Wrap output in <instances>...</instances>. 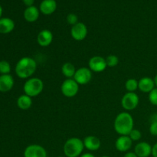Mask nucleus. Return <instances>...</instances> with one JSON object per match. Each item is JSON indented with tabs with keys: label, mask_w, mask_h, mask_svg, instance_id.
Masks as SVG:
<instances>
[{
	"label": "nucleus",
	"mask_w": 157,
	"mask_h": 157,
	"mask_svg": "<svg viewBox=\"0 0 157 157\" xmlns=\"http://www.w3.org/2000/svg\"><path fill=\"white\" fill-rule=\"evenodd\" d=\"M128 136H130L132 141L134 142V141H139L141 139V137H142V133H141V132L139 130L133 128Z\"/></svg>",
	"instance_id": "nucleus-25"
},
{
	"label": "nucleus",
	"mask_w": 157,
	"mask_h": 157,
	"mask_svg": "<svg viewBox=\"0 0 157 157\" xmlns=\"http://www.w3.org/2000/svg\"><path fill=\"white\" fill-rule=\"evenodd\" d=\"M61 91L66 98H74L79 91V84L74 78H67L61 84Z\"/></svg>",
	"instance_id": "nucleus-5"
},
{
	"label": "nucleus",
	"mask_w": 157,
	"mask_h": 157,
	"mask_svg": "<svg viewBox=\"0 0 157 157\" xmlns=\"http://www.w3.org/2000/svg\"><path fill=\"white\" fill-rule=\"evenodd\" d=\"M57 9L55 0H43L39 6V10L43 15H49L53 14Z\"/></svg>",
	"instance_id": "nucleus-17"
},
{
	"label": "nucleus",
	"mask_w": 157,
	"mask_h": 157,
	"mask_svg": "<svg viewBox=\"0 0 157 157\" xmlns=\"http://www.w3.org/2000/svg\"><path fill=\"white\" fill-rule=\"evenodd\" d=\"M71 35L75 41H83L87 35V28L83 22H78L71 29Z\"/></svg>",
	"instance_id": "nucleus-9"
},
{
	"label": "nucleus",
	"mask_w": 157,
	"mask_h": 157,
	"mask_svg": "<svg viewBox=\"0 0 157 157\" xmlns=\"http://www.w3.org/2000/svg\"><path fill=\"white\" fill-rule=\"evenodd\" d=\"M11 71V65L7 61H0V74L1 75H9Z\"/></svg>",
	"instance_id": "nucleus-23"
},
{
	"label": "nucleus",
	"mask_w": 157,
	"mask_h": 157,
	"mask_svg": "<svg viewBox=\"0 0 157 157\" xmlns=\"http://www.w3.org/2000/svg\"><path fill=\"white\" fill-rule=\"evenodd\" d=\"M53 34L48 29H43L37 36L38 44L41 47H48L53 41Z\"/></svg>",
	"instance_id": "nucleus-12"
},
{
	"label": "nucleus",
	"mask_w": 157,
	"mask_h": 157,
	"mask_svg": "<svg viewBox=\"0 0 157 157\" xmlns=\"http://www.w3.org/2000/svg\"><path fill=\"white\" fill-rule=\"evenodd\" d=\"M2 8L0 6V18H2Z\"/></svg>",
	"instance_id": "nucleus-35"
},
{
	"label": "nucleus",
	"mask_w": 157,
	"mask_h": 157,
	"mask_svg": "<svg viewBox=\"0 0 157 157\" xmlns=\"http://www.w3.org/2000/svg\"><path fill=\"white\" fill-rule=\"evenodd\" d=\"M45 149L38 144H31L24 150V157H47Z\"/></svg>",
	"instance_id": "nucleus-10"
},
{
	"label": "nucleus",
	"mask_w": 157,
	"mask_h": 157,
	"mask_svg": "<svg viewBox=\"0 0 157 157\" xmlns=\"http://www.w3.org/2000/svg\"><path fill=\"white\" fill-rule=\"evenodd\" d=\"M67 21L69 25H75L77 23L79 22V21H78V15H75V14L74 13L68 14L67 16Z\"/></svg>",
	"instance_id": "nucleus-27"
},
{
	"label": "nucleus",
	"mask_w": 157,
	"mask_h": 157,
	"mask_svg": "<svg viewBox=\"0 0 157 157\" xmlns=\"http://www.w3.org/2000/svg\"><path fill=\"white\" fill-rule=\"evenodd\" d=\"M149 101L153 105L157 106V87L149 93Z\"/></svg>",
	"instance_id": "nucleus-26"
},
{
	"label": "nucleus",
	"mask_w": 157,
	"mask_h": 157,
	"mask_svg": "<svg viewBox=\"0 0 157 157\" xmlns=\"http://www.w3.org/2000/svg\"><path fill=\"white\" fill-rule=\"evenodd\" d=\"M58 157H64V156H58Z\"/></svg>",
	"instance_id": "nucleus-37"
},
{
	"label": "nucleus",
	"mask_w": 157,
	"mask_h": 157,
	"mask_svg": "<svg viewBox=\"0 0 157 157\" xmlns=\"http://www.w3.org/2000/svg\"><path fill=\"white\" fill-rule=\"evenodd\" d=\"M133 127L134 121L128 112H121L115 118L113 128L120 136H128Z\"/></svg>",
	"instance_id": "nucleus-1"
},
{
	"label": "nucleus",
	"mask_w": 157,
	"mask_h": 157,
	"mask_svg": "<svg viewBox=\"0 0 157 157\" xmlns=\"http://www.w3.org/2000/svg\"><path fill=\"white\" fill-rule=\"evenodd\" d=\"M88 67L92 72L101 73L106 70L107 67L106 58L101 56H94L89 60Z\"/></svg>",
	"instance_id": "nucleus-8"
},
{
	"label": "nucleus",
	"mask_w": 157,
	"mask_h": 157,
	"mask_svg": "<svg viewBox=\"0 0 157 157\" xmlns=\"http://www.w3.org/2000/svg\"><path fill=\"white\" fill-rule=\"evenodd\" d=\"M61 72L66 78H73L76 72V69L73 64L66 62L61 67Z\"/></svg>",
	"instance_id": "nucleus-21"
},
{
	"label": "nucleus",
	"mask_w": 157,
	"mask_h": 157,
	"mask_svg": "<svg viewBox=\"0 0 157 157\" xmlns=\"http://www.w3.org/2000/svg\"><path fill=\"white\" fill-rule=\"evenodd\" d=\"M133 141L129 136H120L115 142V147L121 153L128 152L131 149Z\"/></svg>",
	"instance_id": "nucleus-11"
},
{
	"label": "nucleus",
	"mask_w": 157,
	"mask_h": 157,
	"mask_svg": "<svg viewBox=\"0 0 157 157\" xmlns=\"http://www.w3.org/2000/svg\"><path fill=\"white\" fill-rule=\"evenodd\" d=\"M101 157H110V156H102Z\"/></svg>",
	"instance_id": "nucleus-36"
},
{
	"label": "nucleus",
	"mask_w": 157,
	"mask_h": 157,
	"mask_svg": "<svg viewBox=\"0 0 157 157\" xmlns=\"http://www.w3.org/2000/svg\"><path fill=\"white\" fill-rule=\"evenodd\" d=\"M152 156L153 157H157V143L152 147Z\"/></svg>",
	"instance_id": "nucleus-30"
},
{
	"label": "nucleus",
	"mask_w": 157,
	"mask_h": 157,
	"mask_svg": "<svg viewBox=\"0 0 157 157\" xmlns=\"http://www.w3.org/2000/svg\"><path fill=\"white\" fill-rule=\"evenodd\" d=\"M84 148L89 151H97L101 148V142L98 137L95 136H87L83 140Z\"/></svg>",
	"instance_id": "nucleus-16"
},
{
	"label": "nucleus",
	"mask_w": 157,
	"mask_h": 157,
	"mask_svg": "<svg viewBox=\"0 0 157 157\" xmlns=\"http://www.w3.org/2000/svg\"><path fill=\"white\" fill-rule=\"evenodd\" d=\"M106 62H107V67H114L119 63V58L117 56L114 55H110L106 58Z\"/></svg>",
	"instance_id": "nucleus-24"
},
{
	"label": "nucleus",
	"mask_w": 157,
	"mask_h": 157,
	"mask_svg": "<svg viewBox=\"0 0 157 157\" xmlns=\"http://www.w3.org/2000/svg\"><path fill=\"white\" fill-rule=\"evenodd\" d=\"M37 70V63L34 58L24 57L18 60L15 65V74L21 79H29Z\"/></svg>",
	"instance_id": "nucleus-2"
},
{
	"label": "nucleus",
	"mask_w": 157,
	"mask_h": 157,
	"mask_svg": "<svg viewBox=\"0 0 157 157\" xmlns=\"http://www.w3.org/2000/svg\"><path fill=\"white\" fill-rule=\"evenodd\" d=\"M150 123L152 122H157V113H153L151 117H150Z\"/></svg>",
	"instance_id": "nucleus-32"
},
{
	"label": "nucleus",
	"mask_w": 157,
	"mask_h": 157,
	"mask_svg": "<svg viewBox=\"0 0 157 157\" xmlns=\"http://www.w3.org/2000/svg\"><path fill=\"white\" fill-rule=\"evenodd\" d=\"M150 133L153 136H157V122L150 123Z\"/></svg>",
	"instance_id": "nucleus-28"
},
{
	"label": "nucleus",
	"mask_w": 157,
	"mask_h": 157,
	"mask_svg": "<svg viewBox=\"0 0 157 157\" xmlns=\"http://www.w3.org/2000/svg\"><path fill=\"white\" fill-rule=\"evenodd\" d=\"M44 89V83L42 80L38 78H30L25 82L23 86V90L25 94L35 98L38 96Z\"/></svg>",
	"instance_id": "nucleus-4"
},
{
	"label": "nucleus",
	"mask_w": 157,
	"mask_h": 157,
	"mask_svg": "<svg viewBox=\"0 0 157 157\" xmlns=\"http://www.w3.org/2000/svg\"><path fill=\"white\" fill-rule=\"evenodd\" d=\"M124 157H138L134 152H127Z\"/></svg>",
	"instance_id": "nucleus-31"
},
{
	"label": "nucleus",
	"mask_w": 157,
	"mask_h": 157,
	"mask_svg": "<svg viewBox=\"0 0 157 157\" xmlns=\"http://www.w3.org/2000/svg\"><path fill=\"white\" fill-rule=\"evenodd\" d=\"M152 147L149 143L140 142L135 146L134 153L138 157H149L152 155Z\"/></svg>",
	"instance_id": "nucleus-14"
},
{
	"label": "nucleus",
	"mask_w": 157,
	"mask_h": 157,
	"mask_svg": "<svg viewBox=\"0 0 157 157\" xmlns=\"http://www.w3.org/2000/svg\"><path fill=\"white\" fill-rule=\"evenodd\" d=\"M153 80H154V82H155V85H156V87H157V74L156 75V76H155V78H153Z\"/></svg>",
	"instance_id": "nucleus-34"
},
{
	"label": "nucleus",
	"mask_w": 157,
	"mask_h": 157,
	"mask_svg": "<svg viewBox=\"0 0 157 157\" xmlns=\"http://www.w3.org/2000/svg\"><path fill=\"white\" fill-rule=\"evenodd\" d=\"M125 88L127 92H135L138 89V81L134 78H130L126 81Z\"/></svg>",
	"instance_id": "nucleus-22"
},
{
	"label": "nucleus",
	"mask_w": 157,
	"mask_h": 157,
	"mask_svg": "<svg viewBox=\"0 0 157 157\" xmlns=\"http://www.w3.org/2000/svg\"><path fill=\"white\" fill-rule=\"evenodd\" d=\"M15 29V22L9 18H0V33L9 34Z\"/></svg>",
	"instance_id": "nucleus-19"
},
{
	"label": "nucleus",
	"mask_w": 157,
	"mask_h": 157,
	"mask_svg": "<svg viewBox=\"0 0 157 157\" xmlns=\"http://www.w3.org/2000/svg\"><path fill=\"white\" fill-rule=\"evenodd\" d=\"M73 78L79 85H84L91 81L92 71L89 67H80L76 70Z\"/></svg>",
	"instance_id": "nucleus-7"
},
{
	"label": "nucleus",
	"mask_w": 157,
	"mask_h": 157,
	"mask_svg": "<svg viewBox=\"0 0 157 157\" xmlns=\"http://www.w3.org/2000/svg\"><path fill=\"white\" fill-rule=\"evenodd\" d=\"M80 157H95V156L90 153H82V154L80 156Z\"/></svg>",
	"instance_id": "nucleus-33"
},
{
	"label": "nucleus",
	"mask_w": 157,
	"mask_h": 157,
	"mask_svg": "<svg viewBox=\"0 0 157 157\" xmlns=\"http://www.w3.org/2000/svg\"><path fill=\"white\" fill-rule=\"evenodd\" d=\"M40 10L36 6L27 7L24 11V18L28 22H35L39 18Z\"/></svg>",
	"instance_id": "nucleus-18"
},
{
	"label": "nucleus",
	"mask_w": 157,
	"mask_h": 157,
	"mask_svg": "<svg viewBox=\"0 0 157 157\" xmlns=\"http://www.w3.org/2000/svg\"><path fill=\"white\" fill-rule=\"evenodd\" d=\"M22 2L27 7L32 6L34 3H35V0H22Z\"/></svg>",
	"instance_id": "nucleus-29"
},
{
	"label": "nucleus",
	"mask_w": 157,
	"mask_h": 157,
	"mask_svg": "<svg viewBox=\"0 0 157 157\" xmlns=\"http://www.w3.org/2000/svg\"><path fill=\"white\" fill-rule=\"evenodd\" d=\"M32 99L31 97L26 94H22L19 96L17 99V106L19 109L22 110H27L32 107Z\"/></svg>",
	"instance_id": "nucleus-20"
},
{
	"label": "nucleus",
	"mask_w": 157,
	"mask_h": 157,
	"mask_svg": "<svg viewBox=\"0 0 157 157\" xmlns=\"http://www.w3.org/2000/svg\"><path fill=\"white\" fill-rule=\"evenodd\" d=\"M84 149V145L82 140L78 137H71L64 143L63 151L66 157H80Z\"/></svg>",
	"instance_id": "nucleus-3"
},
{
	"label": "nucleus",
	"mask_w": 157,
	"mask_h": 157,
	"mask_svg": "<svg viewBox=\"0 0 157 157\" xmlns=\"http://www.w3.org/2000/svg\"><path fill=\"white\" fill-rule=\"evenodd\" d=\"M139 103V96L135 92H127L121 99L122 107L127 111H131L136 109Z\"/></svg>",
	"instance_id": "nucleus-6"
},
{
	"label": "nucleus",
	"mask_w": 157,
	"mask_h": 157,
	"mask_svg": "<svg viewBox=\"0 0 157 157\" xmlns=\"http://www.w3.org/2000/svg\"><path fill=\"white\" fill-rule=\"evenodd\" d=\"M154 80L150 77H144L138 81V89L143 93H150L155 88Z\"/></svg>",
	"instance_id": "nucleus-15"
},
{
	"label": "nucleus",
	"mask_w": 157,
	"mask_h": 157,
	"mask_svg": "<svg viewBox=\"0 0 157 157\" xmlns=\"http://www.w3.org/2000/svg\"><path fill=\"white\" fill-rule=\"evenodd\" d=\"M14 84V78L10 74L0 75V92L6 93L10 91L13 87Z\"/></svg>",
	"instance_id": "nucleus-13"
}]
</instances>
